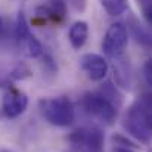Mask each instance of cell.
<instances>
[{
    "mask_svg": "<svg viewBox=\"0 0 152 152\" xmlns=\"http://www.w3.org/2000/svg\"><path fill=\"white\" fill-rule=\"evenodd\" d=\"M68 140L83 152H102L105 136L98 127H80L69 133Z\"/></svg>",
    "mask_w": 152,
    "mask_h": 152,
    "instance_id": "6",
    "label": "cell"
},
{
    "mask_svg": "<svg viewBox=\"0 0 152 152\" xmlns=\"http://www.w3.org/2000/svg\"><path fill=\"white\" fill-rule=\"evenodd\" d=\"M112 152H134L132 148H127V146H120V145H115L112 148Z\"/></svg>",
    "mask_w": 152,
    "mask_h": 152,
    "instance_id": "18",
    "label": "cell"
},
{
    "mask_svg": "<svg viewBox=\"0 0 152 152\" xmlns=\"http://www.w3.org/2000/svg\"><path fill=\"white\" fill-rule=\"evenodd\" d=\"M68 1L74 6L75 10H84V7H86V1H87V0H68Z\"/></svg>",
    "mask_w": 152,
    "mask_h": 152,
    "instance_id": "17",
    "label": "cell"
},
{
    "mask_svg": "<svg viewBox=\"0 0 152 152\" xmlns=\"http://www.w3.org/2000/svg\"><path fill=\"white\" fill-rule=\"evenodd\" d=\"M101 4L111 16H120L129 9V0H101Z\"/></svg>",
    "mask_w": 152,
    "mask_h": 152,
    "instance_id": "12",
    "label": "cell"
},
{
    "mask_svg": "<svg viewBox=\"0 0 152 152\" xmlns=\"http://www.w3.org/2000/svg\"><path fill=\"white\" fill-rule=\"evenodd\" d=\"M39 108L43 117L56 127L71 126L75 120V108L74 103L65 96L58 98H43L39 101Z\"/></svg>",
    "mask_w": 152,
    "mask_h": 152,
    "instance_id": "2",
    "label": "cell"
},
{
    "mask_svg": "<svg viewBox=\"0 0 152 152\" xmlns=\"http://www.w3.org/2000/svg\"><path fill=\"white\" fill-rule=\"evenodd\" d=\"M37 18H42L43 21H52V22H61L66 16V3L64 0H50L36 10Z\"/></svg>",
    "mask_w": 152,
    "mask_h": 152,
    "instance_id": "9",
    "label": "cell"
},
{
    "mask_svg": "<svg viewBox=\"0 0 152 152\" xmlns=\"http://www.w3.org/2000/svg\"><path fill=\"white\" fill-rule=\"evenodd\" d=\"M129 43V31L123 22H114L108 27L103 40H102V50L103 53L114 59H118L124 55V50Z\"/></svg>",
    "mask_w": 152,
    "mask_h": 152,
    "instance_id": "4",
    "label": "cell"
},
{
    "mask_svg": "<svg viewBox=\"0 0 152 152\" xmlns=\"http://www.w3.org/2000/svg\"><path fill=\"white\" fill-rule=\"evenodd\" d=\"M143 77H145V81L148 86L152 84V64L151 61H146L145 66H143Z\"/></svg>",
    "mask_w": 152,
    "mask_h": 152,
    "instance_id": "16",
    "label": "cell"
},
{
    "mask_svg": "<svg viewBox=\"0 0 152 152\" xmlns=\"http://www.w3.org/2000/svg\"><path fill=\"white\" fill-rule=\"evenodd\" d=\"M80 65H81L83 71H86V74L89 75V78L93 81H101L108 74L106 59L101 55H96V53L83 55L80 59Z\"/></svg>",
    "mask_w": 152,
    "mask_h": 152,
    "instance_id": "8",
    "label": "cell"
},
{
    "mask_svg": "<svg viewBox=\"0 0 152 152\" xmlns=\"http://www.w3.org/2000/svg\"><path fill=\"white\" fill-rule=\"evenodd\" d=\"M68 39H69L71 46L75 50H80L86 45V42L89 39V24L86 21H77V22H74L69 27Z\"/></svg>",
    "mask_w": 152,
    "mask_h": 152,
    "instance_id": "10",
    "label": "cell"
},
{
    "mask_svg": "<svg viewBox=\"0 0 152 152\" xmlns=\"http://www.w3.org/2000/svg\"><path fill=\"white\" fill-rule=\"evenodd\" d=\"M3 112L7 118H16L22 115L28 106V98L24 92L10 87L3 96Z\"/></svg>",
    "mask_w": 152,
    "mask_h": 152,
    "instance_id": "7",
    "label": "cell"
},
{
    "mask_svg": "<svg viewBox=\"0 0 152 152\" xmlns=\"http://www.w3.org/2000/svg\"><path fill=\"white\" fill-rule=\"evenodd\" d=\"M1 34H3V21L0 18V37H1Z\"/></svg>",
    "mask_w": 152,
    "mask_h": 152,
    "instance_id": "19",
    "label": "cell"
},
{
    "mask_svg": "<svg viewBox=\"0 0 152 152\" xmlns=\"http://www.w3.org/2000/svg\"><path fill=\"white\" fill-rule=\"evenodd\" d=\"M3 152H10V151H3Z\"/></svg>",
    "mask_w": 152,
    "mask_h": 152,
    "instance_id": "20",
    "label": "cell"
},
{
    "mask_svg": "<svg viewBox=\"0 0 152 152\" xmlns=\"http://www.w3.org/2000/svg\"><path fill=\"white\" fill-rule=\"evenodd\" d=\"M81 103L87 114H90L92 117L98 118L99 121L108 126H111L117 118L118 109L106 98H103L101 93H86L83 96Z\"/></svg>",
    "mask_w": 152,
    "mask_h": 152,
    "instance_id": "5",
    "label": "cell"
},
{
    "mask_svg": "<svg viewBox=\"0 0 152 152\" xmlns=\"http://www.w3.org/2000/svg\"><path fill=\"white\" fill-rule=\"evenodd\" d=\"M133 34H134V39L137 40V43H140V45H143L146 48L151 45V36H149V33L142 25H139L137 22H133Z\"/></svg>",
    "mask_w": 152,
    "mask_h": 152,
    "instance_id": "15",
    "label": "cell"
},
{
    "mask_svg": "<svg viewBox=\"0 0 152 152\" xmlns=\"http://www.w3.org/2000/svg\"><path fill=\"white\" fill-rule=\"evenodd\" d=\"M99 93H101L103 98H106L117 109L121 106V95H120V92L117 90V87L112 86L109 81H106L105 84H102V89Z\"/></svg>",
    "mask_w": 152,
    "mask_h": 152,
    "instance_id": "14",
    "label": "cell"
},
{
    "mask_svg": "<svg viewBox=\"0 0 152 152\" xmlns=\"http://www.w3.org/2000/svg\"><path fill=\"white\" fill-rule=\"evenodd\" d=\"M114 61H115L114 62V74H115L118 84L123 87H130V74H129L126 61L123 59V56L118 59H114Z\"/></svg>",
    "mask_w": 152,
    "mask_h": 152,
    "instance_id": "11",
    "label": "cell"
},
{
    "mask_svg": "<svg viewBox=\"0 0 152 152\" xmlns=\"http://www.w3.org/2000/svg\"><path fill=\"white\" fill-rule=\"evenodd\" d=\"M152 103L149 95L140 96L127 109L123 118L124 130L142 143H149L151 140V124H152Z\"/></svg>",
    "mask_w": 152,
    "mask_h": 152,
    "instance_id": "1",
    "label": "cell"
},
{
    "mask_svg": "<svg viewBox=\"0 0 152 152\" xmlns=\"http://www.w3.org/2000/svg\"><path fill=\"white\" fill-rule=\"evenodd\" d=\"M15 37H16L19 50L27 58H40L45 55L42 43L37 40V37L30 30V24H28L24 12L18 13L16 25H15Z\"/></svg>",
    "mask_w": 152,
    "mask_h": 152,
    "instance_id": "3",
    "label": "cell"
},
{
    "mask_svg": "<svg viewBox=\"0 0 152 152\" xmlns=\"http://www.w3.org/2000/svg\"><path fill=\"white\" fill-rule=\"evenodd\" d=\"M33 75L30 66L24 62H18L7 74V81H19V80H27Z\"/></svg>",
    "mask_w": 152,
    "mask_h": 152,
    "instance_id": "13",
    "label": "cell"
}]
</instances>
